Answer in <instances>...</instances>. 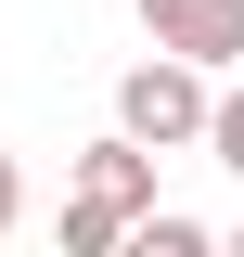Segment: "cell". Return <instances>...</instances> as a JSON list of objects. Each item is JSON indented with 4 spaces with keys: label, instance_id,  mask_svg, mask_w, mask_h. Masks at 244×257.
<instances>
[{
    "label": "cell",
    "instance_id": "1",
    "mask_svg": "<svg viewBox=\"0 0 244 257\" xmlns=\"http://www.w3.org/2000/svg\"><path fill=\"white\" fill-rule=\"evenodd\" d=\"M116 128H142L154 155H193L218 128V64H193V52H142L116 77Z\"/></svg>",
    "mask_w": 244,
    "mask_h": 257
},
{
    "label": "cell",
    "instance_id": "2",
    "mask_svg": "<svg viewBox=\"0 0 244 257\" xmlns=\"http://www.w3.org/2000/svg\"><path fill=\"white\" fill-rule=\"evenodd\" d=\"M142 39H154V52H193V64L231 77V64H244V0H142Z\"/></svg>",
    "mask_w": 244,
    "mask_h": 257
},
{
    "label": "cell",
    "instance_id": "3",
    "mask_svg": "<svg viewBox=\"0 0 244 257\" xmlns=\"http://www.w3.org/2000/svg\"><path fill=\"white\" fill-rule=\"evenodd\" d=\"M77 193H90V206H116V219L142 231V219H154V142H142V128H103L90 155H77Z\"/></svg>",
    "mask_w": 244,
    "mask_h": 257
},
{
    "label": "cell",
    "instance_id": "4",
    "mask_svg": "<svg viewBox=\"0 0 244 257\" xmlns=\"http://www.w3.org/2000/svg\"><path fill=\"white\" fill-rule=\"evenodd\" d=\"M52 244H64V257H116V244H129V219H116V206H90V193H64Z\"/></svg>",
    "mask_w": 244,
    "mask_h": 257
},
{
    "label": "cell",
    "instance_id": "5",
    "mask_svg": "<svg viewBox=\"0 0 244 257\" xmlns=\"http://www.w3.org/2000/svg\"><path fill=\"white\" fill-rule=\"evenodd\" d=\"M206 244H218V231H206V219H180V206H154V219L129 231V257H206Z\"/></svg>",
    "mask_w": 244,
    "mask_h": 257
},
{
    "label": "cell",
    "instance_id": "6",
    "mask_svg": "<svg viewBox=\"0 0 244 257\" xmlns=\"http://www.w3.org/2000/svg\"><path fill=\"white\" fill-rule=\"evenodd\" d=\"M206 155H218V167H231V180H244V77H231V90H218V128H206Z\"/></svg>",
    "mask_w": 244,
    "mask_h": 257
},
{
    "label": "cell",
    "instance_id": "7",
    "mask_svg": "<svg viewBox=\"0 0 244 257\" xmlns=\"http://www.w3.org/2000/svg\"><path fill=\"white\" fill-rule=\"evenodd\" d=\"M13 219H26V167L0 155V244H13Z\"/></svg>",
    "mask_w": 244,
    "mask_h": 257
}]
</instances>
